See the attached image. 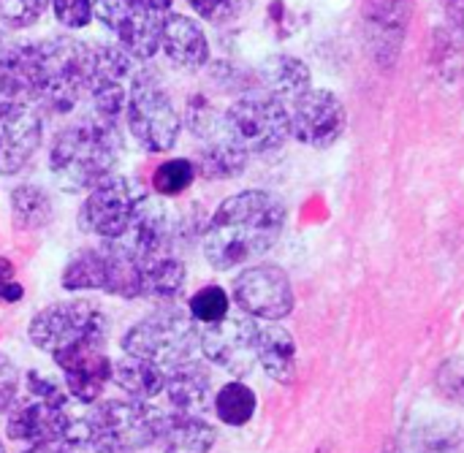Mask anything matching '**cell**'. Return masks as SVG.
<instances>
[{
    "mask_svg": "<svg viewBox=\"0 0 464 453\" xmlns=\"http://www.w3.org/2000/svg\"><path fill=\"white\" fill-rule=\"evenodd\" d=\"M285 228V204L269 190H239L204 226L201 253L215 272H234L266 255Z\"/></svg>",
    "mask_w": 464,
    "mask_h": 453,
    "instance_id": "obj_1",
    "label": "cell"
},
{
    "mask_svg": "<svg viewBox=\"0 0 464 453\" xmlns=\"http://www.w3.org/2000/svg\"><path fill=\"white\" fill-rule=\"evenodd\" d=\"M120 122L95 114L63 125L46 149V163L54 185L65 193H87L114 174L122 160Z\"/></svg>",
    "mask_w": 464,
    "mask_h": 453,
    "instance_id": "obj_2",
    "label": "cell"
},
{
    "mask_svg": "<svg viewBox=\"0 0 464 453\" xmlns=\"http://www.w3.org/2000/svg\"><path fill=\"white\" fill-rule=\"evenodd\" d=\"M90 73H92V43L65 33L35 41L33 106L49 117L71 114L87 95Z\"/></svg>",
    "mask_w": 464,
    "mask_h": 453,
    "instance_id": "obj_3",
    "label": "cell"
},
{
    "mask_svg": "<svg viewBox=\"0 0 464 453\" xmlns=\"http://www.w3.org/2000/svg\"><path fill=\"white\" fill-rule=\"evenodd\" d=\"M60 288L65 294H106L114 299H141V269L139 255L125 239L84 245L65 261L60 272Z\"/></svg>",
    "mask_w": 464,
    "mask_h": 453,
    "instance_id": "obj_4",
    "label": "cell"
},
{
    "mask_svg": "<svg viewBox=\"0 0 464 453\" xmlns=\"http://www.w3.org/2000/svg\"><path fill=\"white\" fill-rule=\"evenodd\" d=\"M122 120L130 139L150 155L174 149L182 136V111L177 109L163 76L147 63H141L128 82Z\"/></svg>",
    "mask_w": 464,
    "mask_h": 453,
    "instance_id": "obj_5",
    "label": "cell"
},
{
    "mask_svg": "<svg viewBox=\"0 0 464 453\" xmlns=\"http://www.w3.org/2000/svg\"><path fill=\"white\" fill-rule=\"evenodd\" d=\"M166 410L141 400H98L82 419L95 453H144L158 446Z\"/></svg>",
    "mask_w": 464,
    "mask_h": 453,
    "instance_id": "obj_6",
    "label": "cell"
},
{
    "mask_svg": "<svg viewBox=\"0 0 464 453\" xmlns=\"http://www.w3.org/2000/svg\"><path fill=\"white\" fill-rule=\"evenodd\" d=\"M111 337L109 313L87 296L60 299L33 313L27 323V340L35 351L54 356L73 345L106 348Z\"/></svg>",
    "mask_w": 464,
    "mask_h": 453,
    "instance_id": "obj_7",
    "label": "cell"
},
{
    "mask_svg": "<svg viewBox=\"0 0 464 453\" xmlns=\"http://www.w3.org/2000/svg\"><path fill=\"white\" fill-rule=\"evenodd\" d=\"M198 340L201 326L188 315V310L171 302L130 323L120 337V348L128 356L147 359L163 370H171L198 356Z\"/></svg>",
    "mask_w": 464,
    "mask_h": 453,
    "instance_id": "obj_8",
    "label": "cell"
},
{
    "mask_svg": "<svg viewBox=\"0 0 464 453\" xmlns=\"http://www.w3.org/2000/svg\"><path fill=\"white\" fill-rule=\"evenodd\" d=\"M291 136L288 106L272 95H242L223 111V139L250 155L280 149Z\"/></svg>",
    "mask_w": 464,
    "mask_h": 453,
    "instance_id": "obj_9",
    "label": "cell"
},
{
    "mask_svg": "<svg viewBox=\"0 0 464 453\" xmlns=\"http://www.w3.org/2000/svg\"><path fill=\"white\" fill-rule=\"evenodd\" d=\"M144 201L147 193L136 185V179L111 174L84 193L76 209V226L92 239H122L133 228Z\"/></svg>",
    "mask_w": 464,
    "mask_h": 453,
    "instance_id": "obj_10",
    "label": "cell"
},
{
    "mask_svg": "<svg viewBox=\"0 0 464 453\" xmlns=\"http://www.w3.org/2000/svg\"><path fill=\"white\" fill-rule=\"evenodd\" d=\"M95 22L114 35V41L136 60L150 63L160 46L166 14L141 0H92Z\"/></svg>",
    "mask_w": 464,
    "mask_h": 453,
    "instance_id": "obj_11",
    "label": "cell"
},
{
    "mask_svg": "<svg viewBox=\"0 0 464 453\" xmlns=\"http://www.w3.org/2000/svg\"><path fill=\"white\" fill-rule=\"evenodd\" d=\"M231 302L256 321H283L294 313L296 296L285 269L275 264H250L234 277Z\"/></svg>",
    "mask_w": 464,
    "mask_h": 453,
    "instance_id": "obj_12",
    "label": "cell"
},
{
    "mask_svg": "<svg viewBox=\"0 0 464 453\" xmlns=\"http://www.w3.org/2000/svg\"><path fill=\"white\" fill-rule=\"evenodd\" d=\"M256 332L258 321L250 315H226L218 323L201 326L198 353L218 370L234 378H245L256 370Z\"/></svg>",
    "mask_w": 464,
    "mask_h": 453,
    "instance_id": "obj_13",
    "label": "cell"
},
{
    "mask_svg": "<svg viewBox=\"0 0 464 453\" xmlns=\"http://www.w3.org/2000/svg\"><path fill=\"white\" fill-rule=\"evenodd\" d=\"M291 114V136L315 149H326L337 144L345 133L348 114L343 101L332 90H307L288 106Z\"/></svg>",
    "mask_w": 464,
    "mask_h": 453,
    "instance_id": "obj_14",
    "label": "cell"
},
{
    "mask_svg": "<svg viewBox=\"0 0 464 453\" xmlns=\"http://www.w3.org/2000/svg\"><path fill=\"white\" fill-rule=\"evenodd\" d=\"M44 144V114L22 101H0V177H16Z\"/></svg>",
    "mask_w": 464,
    "mask_h": 453,
    "instance_id": "obj_15",
    "label": "cell"
},
{
    "mask_svg": "<svg viewBox=\"0 0 464 453\" xmlns=\"http://www.w3.org/2000/svg\"><path fill=\"white\" fill-rule=\"evenodd\" d=\"M60 383L65 386L68 397L79 405H95L103 400V391L111 386V370L114 359L106 353V348L95 345H73L52 356Z\"/></svg>",
    "mask_w": 464,
    "mask_h": 453,
    "instance_id": "obj_16",
    "label": "cell"
},
{
    "mask_svg": "<svg viewBox=\"0 0 464 453\" xmlns=\"http://www.w3.org/2000/svg\"><path fill=\"white\" fill-rule=\"evenodd\" d=\"M73 421L76 419L71 416L68 405L24 394L5 413V438L19 446L52 443V440L65 438L68 429L73 427Z\"/></svg>",
    "mask_w": 464,
    "mask_h": 453,
    "instance_id": "obj_17",
    "label": "cell"
},
{
    "mask_svg": "<svg viewBox=\"0 0 464 453\" xmlns=\"http://www.w3.org/2000/svg\"><path fill=\"white\" fill-rule=\"evenodd\" d=\"M158 52L163 54V60L171 71L190 73V76L204 71L212 60V46H209V38H207L201 22L188 14H179V11L166 14Z\"/></svg>",
    "mask_w": 464,
    "mask_h": 453,
    "instance_id": "obj_18",
    "label": "cell"
},
{
    "mask_svg": "<svg viewBox=\"0 0 464 453\" xmlns=\"http://www.w3.org/2000/svg\"><path fill=\"white\" fill-rule=\"evenodd\" d=\"M163 397H166L171 413L204 416L207 410H212V400H215L212 370L207 364H201L198 359L166 370Z\"/></svg>",
    "mask_w": 464,
    "mask_h": 453,
    "instance_id": "obj_19",
    "label": "cell"
},
{
    "mask_svg": "<svg viewBox=\"0 0 464 453\" xmlns=\"http://www.w3.org/2000/svg\"><path fill=\"white\" fill-rule=\"evenodd\" d=\"M139 269H141V299L158 302V304H171L185 294L188 266L177 255V250L139 255Z\"/></svg>",
    "mask_w": 464,
    "mask_h": 453,
    "instance_id": "obj_20",
    "label": "cell"
},
{
    "mask_svg": "<svg viewBox=\"0 0 464 453\" xmlns=\"http://www.w3.org/2000/svg\"><path fill=\"white\" fill-rule=\"evenodd\" d=\"M256 359L258 367L275 383H294L296 378V340L277 321H261L256 332Z\"/></svg>",
    "mask_w": 464,
    "mask_h": 453,
    "instance_id": "obj_21",
    "label": "cell"
},
{
    "mask_svg": "<svg viewBox=\"0 0 464 453\" xmlns=\"http://www.w3.org/2000/svg\"><path fill=\"white\" fill-rule=\"evenodd\" d=\"M218 446V429L204 416H185L166 410L163 432L158 438L160 453H212Z\"/></svg>",
    "mask_w": 464,
    "mask_h": 453,
    "instance_id": "obj_22",
    "label": "cell"
},
{
    "mask_svg": "<svg viewBox=\"0 0 464 453\" xmlns=\"http://www.w3.org/2000/svg\"><path fill=\"white\" fill-rule=\"evenodd\" d=\"M8 212H11V226L19 234H38L54 223L57 207L49 188L38 182H22L8 193Z\"/></svg>",
    "mask_w": 464,
    "mask_h": 453,
    "instance_id": "obj_23",
    "label": "cell"
},
{
    "mask_svg": "<svg viewBox=\"0 0 464 453\" xmlns=\"http://www.w3.org/2000/svg\"><path fill=\"white\" fill-rule=\"evenodd\" d=\"M258 84L264 87L266 95L283 101L285 106H291L313 87L307 63L294 54H272L269 60H264L258 71Z\"/></svg>",
    "mask_w": 464,
    "mask_h": 453,
    "instance_id": "obj_24",
    "label": "cell"
},
{
    "mask_svg": "<svg viewBox=\"0 0 464 453\" xmlns=\"http://www.w3.org/2000/svg\"><path fill=\"white\" fill-rule=\"evenodd\" d=\"M111 383L117 386V391L128 400H141V402H155L158 397H163V386H166V370L147 361V359H136L122 353L114 361L111 370Z\"/></svg>",
    "mask_w": 464,
    "mask_h": 453,
    "instance_id": "obj_25",
    "label": "cell"
},
{
    "mask_svg": "<svg viewBox=\"0 0 464 453\" xmlns=\"http://www.w3.org/2000/svg\"><path fill=\"white\" fill-rule=\"evenodd\" d=\"M256 410H258V397L242 378L226 381L220 389H215L212 413L223 427L242 429L256 419Z\"/></svg>",
    "mask_w": 464,
    "mask_h": 453,
    "instance_id": "obj_26",
    "label": "cell"
},
{
    "mask_svg": "<svg viewBox=\"0 0 464 453\" xmlns=\"http://www.w3.org/2000/svg\"><path fill=\"white\" fill-rule=\"evenodd\" d=\"M196 163V174L201 179H209V182H220V179H234L239 177L245 169H247V155L242 149H237L228 139H212V141H204L193 158Z\"/></svg>",
    "mask_w": 464,
    "mask_h": 453,
    "instance_id": "obj_27",
    "label": "cell"
},
{
    "mask_svg": "<svg viewBox=\"0 0 464 453\" xmlns=\"http://www.w3.org/2000/svg\"><path fill=\"white\" fill-rule=\"evenodd\" d=\"M196 179H198V174H196L193 158L177 155V158H166L155 166V171L150 177V188L160 198H177V196L188 193Z\"/></svg>",
    "mask_w": 464,
    "mask_h": 453,
    "instance_id": "obj_28",
    "label": "cell"
},
{
    "mask_svg": "<svg viewBox=\"0 0 464 453\" xmlns=\"http://www.w3.org/2000/svg\"><path fill=\"white\" fill-rule=\"evenodd\" d=\"M182 128H188L196 139L201 141H212L223 136V111L212 103V98H207L204 92H193L185 101V111H182Z\"/></svg>",
    "mask_w": 464,
    "mask_h": 453,
    "instance_id": "obj_29",
    "label": "cell"
},
{
    "mask_svg": "<svg viewBox=\"0 0 464 453\" xmlns=\"http://www.w3.org/2000/svg\"><path fill=\"white\" fill-rule=\"evenodd\" d=\"M231 294L218 285V283H209V285H201L198 291H193L185 302V310L188 315L198 323V326H209V323H218L223 321L228 313H231Z\"/></svg>",
    "mask_w": 464,
    "mask_h": 453,
    "instance_id": "obj_30",
    "label": "cell"
},
{
    "mask_svg": "<svg viewBox=\"0 0 464 453\" xmlns=\"http://www.w3.org/2000/svg\"><path fill=\"white\" fill-rule=\"evenodd\" d=\"M49 11V0H0V22L8 30H30Z\"/></svg>",
    "mask_w": 464,
    "mask_h": 453,
    "instance_id": "obj_31",
    "label": "cell"
},
{
    "mask_svg": "<svg viewBox=\"0 0 464 453\" xmlns=\"http://www.w3.org/2000/svg\"><path fill=\"white\" fill-rule=\"evenodd\" d=\"M190 5V11H196V16L201 22L209 24H231L237 19H242L253 0H185Z\"/></svg>",
    "mask_w": 464,
    "mask_h": 453,
    "instance_id": "obj_32",
    "label": "cell"
},
{
    "mask_svg": "<svg viewBox=\"0 0 464 453\" xmlns=\"http://www.w3.org/2000/svg\"><path fill=\"white\" fill-rule=\"evenodd\" d=\"M49 11L65 30H87L95 22L92 0H49Z\"/></svg>",
    "mask_w": 464,
    "mask_h": 453,
    "instance_id": "obj_33",
    "label": "cell"
},
{
    "mask_svg": "<svg viewBox=\"0 0 464 453\" xmlns=\"http://www.w3.org/2000/svg\"><path fill=\"white\" fill-rule=\"evenodd\" d=\"M435 389L443 400L464 405V356H454L440 364L435 375Z\"/></svg>",
    "mask_w": 464,
    "mask_h": 453,
    "instance_id": "obj_34",
    "label": "cell"
},
{
    "mask_svg": "<svg viewBox=\"0 0 464 453\" xmlns=\"http://www.w3.org/2000/svg\"><path fill=\"white\" fill-rule=\"evenodd\" d=\"M22 389H24V375L19 372L14 359L0 351V413H8L16 405Z\"/></svg>",
    "mask_w": 464,
    "mask_h": 453,
    "instance_id": "obj_35",
    "label": "cell"
},
{
    "mask_svg": "<svg viewBox=\"0 0 464 453\" xmlns=\"http://www.w3.org/2000/svg\"><path fill=\"white\" fill-rule=\"evenodd\" d=\"M24 299V285L16 280V266L11 258L0 255V304H16Z\"/></svg>",
    "mask_w": 464,
    "mask_h": 453,
    "instance_id": "obj_36",
    "label": "cell"
},
{
    "mask_svg": "<svg viewBox=\"0 0 464 453\" xmlns=\"http://www.w3.org/2000/svg\"><path fill=\"white\" fill-rule=\"evenodd\" d=\"M19 453H65V448H63V440H52V443H33V446H24Z\"/></svg>",
    "mask_w": 464,
    "mask_h": 453,
    "instance_id": "obj_37",
    "label": "cell"
},
{
    "mask_svg": "<svg viewBox=\"0 0 464 453\" xmlns=\"http://www.w3.org/2000/svg\"><path fill=\"white\" fill-rule=\"evenodd\" d=\"M446 3V8H449V14H451V19L459 24L464 30V0H443Z\"/></svg>",
    "mask_w": 464,
    "mask_h": 453,
    "instance_id": "obj_38",
    "label": "cell"
},
{
    "mask_svg": "<svg viewBox=\"0 0 464 453\" xmlns=\"http://www.w3.org/2000/svg\"><path fill=\"white\" fill-rule=\"evenodd\" d=\"M141 3H147V5H152V8H158V11H163V14H169L171 5H174V0H141Z\"/></svg>",
    "mask_w": 464,
    "mask_h": 453,
    "instance_id": "obj_39",
    "label": "cell"
},
{
    "mask_svg": "<svg viewBox=\"0 0 464 453\" xmlns=\"http://www.w3.org/2000/svg\"><path fill=\"white\" fill-rule=\"evenodd\" d=\"M389 453H424V451H419L416 446H394Z\"/></svg>",
    "mask_w": 464,
    "mask_h": 453,
    "instance_id": "obj_40",
    "label": "cell"
},
{
    "mask_svg": "<svg viewBox=\"0 0 464 453\" xmlns=\"http://www.w3.org/2000/svg\"><path fill=\"white\" fill-rule=\"evenodd\" d=\"M5 43H8V41H5V38H3V35H0V52H3V49H5Z\"/></svg>",
    "mask_w": 464,
    "mask_h": 453,
    "instance_id": "obj_41",
    "label": "cell"
},
{
    "mask_svg": "<svg viewBox=\"0 0 464 453\" xmlns=\"http://www.w3.org/2000/svg\"><path fill=\"white\" fill-rule=\"evenodd\" d=\"M0 453H8L5 451V443H3V440H0Z\"/></svg>",
    "mask_w": 464,
    "mask_h": 453,
    "instance_id": "obj_42",
    "label": "cell"
}]
</instances>
